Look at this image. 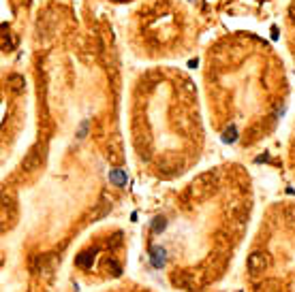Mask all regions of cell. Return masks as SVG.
I'll use <instances>...</instances> for the list:
<instances>
[{
    "label": "cell",
    "mask_w": 295,
    "mask_h": 292,
    "mask_svg": "<svg viewBox=\"0 0 295 292\" xmlns=\"http://www.w3.org/2000/svg\"><path fill=\"white\" fill-rule=\"evenodd\" d=\"M113 292H148V290L146 288H126L124 286V288H115Z\"/></svg>",
    "instance_id": "2"
},
{
    "label": "cell",
    "mask_w": 295,
    "mask_h": 292,
    "mask_svg": "<svg viewBox=\"0 0 295 292\" xmlns=\"http://www.w3.org/2000/svg\"><path fill=\"white\" fill-rule=\"evenodd\" d=\"M6 83H9V88L13 92H22L24 90V77L22 75H9L6 77Z\"/></svg>",
    "instance_id": "1"
}]
</instances>
